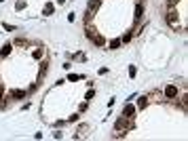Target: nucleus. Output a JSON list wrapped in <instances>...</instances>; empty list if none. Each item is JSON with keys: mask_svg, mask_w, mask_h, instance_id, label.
Here are the masks:
<instances>
[{"mask_svg": "<svg viewBox=\"0 0 188 141\" xmlns=\"http://www.w3.org/2000/svg\"><path fill=\"white\" fill-rule=\"evenodd\" d=\"M99 7V0H89V9H97Z\"/></svg>", "mask_w": 188, "mask_h": 141, "instance_id": "nucleus-2", "label": "nucleus"}, {"mask_svg": "<svg viewBox=\"0 0 188 141\" xmlns=\"http://www.w3.org/2000/svg\"><path fill=\"white\" fill-rule=\"evenodd\" d=\"M146 99H148V97H142V99H139V107H144V105H146V103H148V101H146Z\"/></svg>", "mask_w": 188, "mask_h": 141, "instance_id": "nucleus-7", "label": "nucleus"}, {"mask_svg": "<svg viewBox=\"0 0 188 141\" xmlns=\"http://www.w3.org/2000/svg\"><path fill=\"white\" fill-rule=\"evenodd\" d=\"M11 53V44H4V48H2V55H9Z\"/></svg>", "mask_w": 188, "mask_h": 141, "instance_id": "nucleus-5", "label": "nucleus"}, {"mask_svg": "<svg viewBox=\"0 0 188 141\" xmlns=\"http://www.w3.org/2000/svg\"><path fill=\"white\" fill-rule=\"evenodd\" d=\"M131 112H133V107H131V105H125V116H129Z\"/></svg>", "mask_w": 188, "mask_h": 141, "instance_id": "nucleus-6", "label": "nucleus"}, {"mask_svg": "<svg viewBox=\"0 0 188 141\" xmlns=\"http://www.w3.org/2000/svg\"><path fill=\"white\" fill-rule=\"evenodd\" d=\"M175 15H178L175 11H169V13H167V21H169V25H171V28H178V21H175Z\"/></svg>", "mask_w": 188, "mask_h": 141, "instance_id": "nucleus-1", "label": "nucleus"}, {"mask_svg": "<svg viewBox=\"0 0 188 141\" xmlns=\"http://www.w3.org/2000/svg\"><path fill=\"white\" fill-rule=\"evenodd\" d=\"M2 93H4V86H2V84H0V97H2Z\"/></svg>", "mask_w": 188, "mask_h": 141, "instance_id": "nucleus-8", "label": "nucleus"}, {"mask_svg": "<svg viewBox=\"0 0 188 141\" xmlns=\"http://www.w3.org/2000/svg\"><path fill=\"white\" fill-rule=\"evenodd\" d=\"M165 93H167L169 97H173L175 93H178V91H175V86H169V89H167V91H165Z\"/></svg>", "mask_w": 188, "mask_h": 141, "instance_id": "nucleus-3", "label": "nucleus"}, {"mask_svg": "<svg viewBox=\"0 0 188 141\" xmlns=\"http://www.w3.org/2000/svg\"><path fill=\"white\" fill-rule=\"evenodd\" d=\"M13 97H15V99H21V97H25V93H23V91H15Z\"/></svg>", "mask_w": 188, "mask_h": 141, "instance_id": "nucleus-4", "label": "nucleus"}]
</instances>
